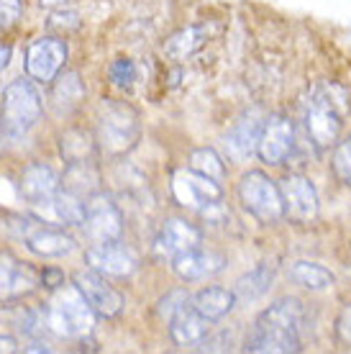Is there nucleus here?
I'll list each match as a JSON object with an SVG mask.
<instances>
[{
	"label": "nucleus",
	"instance_id": "1",
	"mask_svg": "<svg viewBox=\"0 0 351 354\" xmlns=\"http://www.w3.org/2000/svg\"><path fill=\"white\" fill-rule=\"evenodd\" d=\"M303 303L298 298H282L264 308L252 324L244 342V352L256 354H290L303 349Z\"/></svg>",
	"mask_w": 351,
	"mask_h": 354
},
{
	"label": "nucleus",
	"instance_id": "2",
	"mask_svg": "<svg viewBox=\"0 0 351 354\" xmlns=\"http://www.w3.org/2000/svg\"><path fill=\"white\" fill-rule=\"evenodd\" d=\"M346 95L343 90L334 88V85H316L305 97V129L307 136L313 142L325 149L331 144L339 142L343 126V115H346Z\"/></svg>",
	"mask_w": 351,
	"mask_h": 354
},
{
	"label": "nucleus",
	"instance_id": "3",
	"mask_svg": "<svg viewBox=\"0 0 351 354\" xmlns=\"http://www.w3.org/2000/svg\"><path fill=\"white\" fill-rule=\"evenodd\" d=\"M46 328L61 339H82L93 331L97 313L75 285H59L46 303Z\"/></svg>",
	"mask_w": 351,
	"mask_h": 354
},
{
	"label": "nucleus",
	"instance_id": "4",
	"mask_svg": "<svg viewBox=\"0 0 351 354\" xmlns=\"http://www.w3.org/2000/svg\"><path fill=\"white\" fill-rule=\"evenodd\" d=\"M141 136L139 113L123 100H106L97 108L95 139L108 157H121L136 147Z\"/></svg>",
	"mask_w": 351,
	"mask_h": 354
},
{
	"label": "nucleus",
	"instance_id": "5",
	"mask_svg": "<svg viewBox=\"0 0 351 354\" xmlns=\"http://www.w3.org/2000/svg\"><path fill=\"white\" fill-rule=\"evenodd\" d=\"M238 201L259 223H277L285 218V203H282L280 185L264 175L262 169H249L238 180Z\"/></svg>",
	"mask_w": 351,
	"mask_h": 354
},
{
	"label": "nucleus",
	"instance_id": "6",
	"mask_svg": "<svg viewBox=\"0 0 351 354\" xmlns=\"http://www.w3.org/2000/svg\"><path fill=\"white\" fill-rule=\"evenodd\" d=\"M41 93L31 80H13L3 90V126L10 133H26L41 118Z\"/></svg>",
	"mask_w": 351,
	"mask_h": 354
},
{
	"label": "nucleus",
	"instance_id": "7",
	"mask_svg": "<svg viewBox=\"0 0 351 354\" xmlns=\"http://www.w3.org/2000/svg\"><path fill=\"white\" fill-rule=\"evenodd\" d=\"M172 195L175 201L187 211L208 213L218 208L223 201V187L218 180L202 175L193 167H182L172 175Z\"/></svg>",
	"mask_w": 351,
	"mask_h": 354
},
{
	"label": "nucleus",
	"instance_id": "8",
	"mask_svg": "<svg viewBox=\"0 0 351 354\" xmlns=\"http://www.w3.org/2000/svg\"><path fill=\"white\" fill-rule=\"evenodd\" d=\"M18 236L26 241V247L34 252L36 257L41 259H54L70 254L72 249L77 247V241L70 231H64L61 226H52L39 218H18Z\"/></svg>",
	"mask_w": 351,
	"mask_h": 354
},
{
	"label": "nucleus",
	"instance_id": "9",
	"mask_svg": "<svg viewBox=\"0 0 351 354\" xmlns=\"http://www.w3.org/2000/svg\"><path fill=\"white\" fill-rule=\"evenodd\" d=\"M85 236L90 244L95 241H111L121 239L123 231V218L118 205L113 203V198L106 193H95L93 198H88L85 203V221H82Z\"/></svg>",
	"mask_w": 351,
	"mask_h": 354
},
{
	"label": "nucleus",
	"instance_id": "10",
	"mask_svg": "<svg viewBox=\"0 0 351 354\" xmlns=\"http://www.w3.org/2000/svg\"><path fill=\"white\" fill-rule=\"evenodd\" d=\"M88 267L97 270L106 277H131L139 270V257L131 247H126L121 239L95 241L85 252Z\"/></svg>",
	"mask_w": 351,
	"mask_h": 354
},
{
	"label": "nucleus",
	"instance_id": "11",
	"mask_svg": "<svg viewBox=\"0 0 351 354\" xmlns=\"http://www.w3.org/2000/svg\"><path fill=\"white\" fill-rule=\"evenodd\" d=\"M72 285L85 295L90 308L95 310L100 319H115L123 310V295L108 283L106 274H100L93 267L90 270H79L72 277Z\"/></svg>",
	"mask_w": 351,
	"mask_h": 354
},
{
	"label": "nucleus",
	"instance_id": "12",
	"mask_svg": "<svg viewBox=\"0 0 351 354\" xmlns=\"http://www.w3.org/2000/svg\"><path fill=\"white\" fill-rule=\"evenodd\" d=\"M67 62V44L57 36H41L26 52V72L36 82H54Z\"/></svg>",
	"mask_w": 351,
	"mask_h": 354
},
{
	"label": "nucleus",
	"instance_id": "13",
	"mask_svg": "<svg viewBox=\"0 0 351 354\" xmlns=\"http://www.w3.org/2000/svg\"><path fill=\"white\" fill-rule=\"evenodd\" d=\"M59 190H61L59 175H57L49 165H44V162L28 165V167L21 172V180H18V193H21V198H23L28 205H34V208L52 205Z\"/></svg>",
	"mask_w": 351,
	"mask_h": 354
},
{
	"label": "nucleus",
	"instance_id": "14",
	"mask_svg": "<svg viewBox=\"0 0 351 354\" xmlns=\"http://www.w3.org/2000/svg\"><path fill=\"white\" fill-rule=\"evenodd\" d=\"M280 193L290 221L307 223L318 216V193L305 175H287L280 183Z\"/></svg>",
	"mask_w": 351,
	"mask_h": 354
},
{
	"label": "nucleus",
	"instance_id": "15",
	"mask_svg": "<svg viewBox=\"0 0 351 354\" xmlns=\"http://www.w3.org/2000/svg\"><path fill=\"white\" fill-rule=\"evenodd\" d=\"M292 144H295V126H292V121L287 115L274 113L264 121L256 154L267 165H282L292 151Z\"/></svg>",
	"mask_w": 351,
	"mask_h": 354
},
{
	"label": "nucleus",
	"instance_id": "16",
	"mask_svg": "<svg viewBox=\"0 0 351 354\" xmlns=\"http://www.w3.org/2000/svg\"><path fill=\"white\" fill-rule=\"evenodd\" d=\"M202 244V231L195 223L184 221V218H167L162 223V229L157 234L154 249H157L159 257L175 259L190 249L200 247Z\"/></svg>",
	"mask_w": 351,
	"mask_h": 354
},
{
	"label": "nucleus",
	"instance_id": "17",
	"mask_svg": "<svg viewBox=\"0 0 351 354\" xmlns=\"http://www.w3.org/2000/svg\"><path fill=\"white\" fill-rule=\"evenodd\" d=\"M39 285L34 267L16 259L10 252L0 254V301H16L23 298Z\"/></svg>",
	"mask_w": 351,
	"mask_h": 354
},
{
	"label": "nucleus",
	"instance_id": "18",
	"mask_svg": "<svg viewBox=\"0 0 351 354\" xmlns=\"http://www.w3.org/2000/svg\"><path fill=\"white\" fill-rule=\"evenodd\" d=\"M264 121H267V118H262L256 111H249V113H244L236 124L231 126L229 133H226V149H229L231 160L244 162L254 154L256 147H259V136H262Z\"/></svg>",
	"mask_w": 351,
	"mask_h": 354
},
{
	"label": "nucleus",
	"instance_id": "19",
	"mask_svg": "<svg viewBox=\"0 0 351 354\" xmlns=\"http://www.w3.org/2000/svg\"><path fill=\"white\" fill-rule=\"evenodd\" d=\"M167 326L169 337L177 346H198L211 334V321L198 313V308L193 306V298L177 308L175 316L167 321Z\"/></svg>",
	"mask_w": 351,
	"mask_h": 354
},
{
	"label": "nucleus",
	"instance_id": "20",
	"mask_svg": "<svg viewBox=\"0 0 351 354\" xmlns=\"http://www.w3.org/2000/svg\"><path fill=\"white\" fill-rule=\"evenodd\" d=\"M226 267V257L218 252H205L202 247H195L190 252H184L180 257L172 259V270L180 280L184 283H195V280H205L218 274Z\"/></svg>",
	"mask_w": 351,
	"mask_h": 354
},
{
	"label": "nucleus",
	"instance_id": "21",
	"mask_svg": "<svg viewBox=\"0 0 351 354\" xmlns=\"http://www.w3.org/2000/svg\"><path fill=\"white\" fill-rule=\"evenodd\" d=\"M236 292L229 290V288H220V285H208V288H202L200 292H195L193 295V306L198 308L200 316L216 324V321L226 319L234 306H236Z\"/></svg>",
	"mask_w": 351,
	"mask_h": 354
},
{
	"label": "nucleus",
	"instance_id": "22",
	"mask_svg": "<svg viewBox=\"0 0 351 354\" xmlns=\"http://www.w3.org/2000/svg\"><path fill=\"white\" fill-rule=\"evenodd\" d=\"M287 277L295 285H300V288H305L310 292H323L334 285V272L328 267L318 265V262H307V259L292 262L287 267Z\"/></svg>",
	"mask_w": 351,
	"mask_h": 354
},
{
	"label": "nucleus",
	"instance_id": "23",
	"mask_svg": "<svg viewBox=\"0 0 351 354\" xmlns=\"http://www.w3.org/2000/svg\"><path fill=\"white\" fill-rule=\"evenodd\" d=\"M97 183H100V177H97V169L93 167V162H75L64 172V177H61V190L88 201L95 193H100Z\"/></svg>",
	"mask_w": 351,
	"mask_h": 354
},
{
	"label": "nucleus",
	"instance_id": "24",
	"mask_svg": "<svg viewBox=\"0 0 351 354\" xmlns=\"http://www.w3.org/2000/svg\"><path fill=\"white\" fill-rule=\"evenodd\" d=\"M82 100H85V85L77 72H64L61 77H54L52 106L57 113H70Z\"/></svg>",
	"mask_w": 351,
	"mask_h": 354
},
{
	"label": "nucleus",
	"instance_id": "25",
	"mask_svg": "<svg viewBox=\"0 0 351 354\" xmlns=\"http://www.w3.org/2000/svg\"><path fill=\"white\" fill-rule=\"evenodd\" d=\"M272 283H274V267L262 262L254 270H249L244 277H238L234 292H236V298H241V301H256V298H262L264 292L272 288Z\"/></svg>",
	"mask_w": 351,
	"mask_h": 354
},
{
	"label": "nucleus",
	"instance_id": "26",
	"mask_svg": "<svg viewBox=\"0 0 351 354\" xmlns=\"http://www.w3.org/2000/svg\"><path fill=\"white\" fill-rule=\"evenodd\" d=\"M205 39H208V28L205 26H190V28H182V31H177L175 36H169L167 44H164V54L172 57V59H187V57H193L202 44H205Z\"/></svg>",
	"mask_w": 351,
	"mask_h": 354
},
{
	"label": "nucleus",
	"instance_id": "27",
	"mask_svg": "<svg viewBox=\"0 0 351 354\" xmlns=\"http://www.w3.org/2000/svg\"><path fill=\"white\" fill-rule=\"evenodd\" d=\"M97 139H93L88 131L82 129H72L61 136V157L67 160V165H75V162H93V154H95Z\"/></svg>",
	"mask_w": 351,
	"mask_h": 354
},
{
	"label": "nucleus",
	"instance_id": "28",
	"mask_svg": "<svg viewBox=\"0 0 351 354\" xmlns=\"http://www.w3.org/2000/svg\"><path fill=\"white\" fill-rule=\"evenodd\" d=\"M85 203L88 201H82V198L67 193V190H59L52 208L64 226H82V221H85Z\"/></svg>",
	"mask_w": 351,
	"mask_h": 354
},
{
	"label": "nucleus",
	"instance_id": "29",
	"mask_svg": "<svg viewBox=\"0 0 351 354\" xmlns=\"http://www.w3.org/2000/svg\"><path fill=\"white\" fill-rule=\"evenodd\" d=\"M190 167L202 172V175L213 177V180H223L226 177V165L220 160V154L211 147H200V149H193L190 154Z\"/></svg>",
	"mask_w": 351,
	"mask_h": 354
},
{
	"label": "nucleus",
	"instance_id": "30",
	"mask_svg": "<svg viewBox=\"0 0 351 354\" xmlns=\"http://www.w3.org/2000/svg\"><path fill=\"white\" fill-rule=\"evenodd\" d=\"M334 169L339 180L351 190V136H346L343 142H339L334 151Z\"/></svg>",
	"mask_w": 351,
	"mask_h": 354
},
{
	"label": "nucleus",
	"instance_id": "31",
	"mask_svg": "<svg viewBox=\"0 0 351 354\" xmlns=\"http://www.w3.org/2000/svg\"><path fill=\"white\" fill-rule=\"evenodd\" d=\"M190 298H193V295H190L187 290H172V292H167V295H164V298L157 303L159 319L169 321L177 313V308H180V306H184V303L190 301Z\"/></svg>",
	"mask_w": 351,
	"mask_h": 354
},
{
	"label": "nucleus",
	"instance_id": "32",
	"mask_svg": "<svg viewBox=\"0 0 351 354\" xmlns=\"http://www.w3.org/2000/svg\"><path fill=\"white\" fill-rule=\"evenodd\" d=\"M108 75H111V80L118 85V88H131V82L136 80V67H133L131 59H115L113 64H111V70H108Z\"/></svg>",
	"mask_w": 351,
	"mask_h": 354
},
{
	"label": "nucleus",
	"instance_id": "33",
	"mask_svg": "<svg viewBox=\"0 0 351 354\" xmlns=\"http://www.w3.org/2000/svg\"><path fill=\"white\" fill-rule=\"evenodd\" d=\"M21 13H23L21 0H0V31H8L16 26Z\"/></svg>",
	"mask_w": 351,
	"mask_h": 354
},
{
	"label": "nucleus",
	"instance_id": "34",
	"mask_svg": "<svg viewBox=\"0 0 351 354\" xmlns=\"http://www.w3.org/2000/svg\"><path fill=\"white\" fill-rule=\"evenodd\" d=\"M231 344H234L231 334L229 331H223V334H218V337H211V334H208L195 349H198V352H229Z\"/></svg>",
	"mask_w": 351,
	"mask_h": 354
},
{
	"label": "nucleus",
	"instance_id": "35",
	"mask_svg": "<svg viewBox=\"0 0 351 354\" xmlns=\"http://www.w3.org/2000/svg\"><path fill=\"white\" fill-rule=\"evenodd\" d=\"M336 334H339V339H341L343 344H351V303L339 313V319H336Z\"/></svg>",
	"mask_w": 351,
	"mask_h": 354
},
{
	"label": "nucleus",
	"instance_id": "36",
	"mask_svg": "<svg viewBox=\"0 0 351 354\" xmlns=\"http://www.w3.org/2000/svg\"><path fill=\"white\" fill-rule=\"evenodd\" d=\"M0 352H6V354H10V352H18V342L13 337H0Z\"/></svg>",
	"mask_w": 351,
	"mask_h": 354
},
{
	"label": "nucleus",
	"instance_id": "37",
	"mask_svg": "<svg viewBox=\"0 0 351 354\" xmlns=\"http://www.w3.org/2000/svg\"><path fill=\"white\" fill-rule=\"evenodd\" d=\"M8 62H10V46L0 44V72L8 67Z\"/></svg>",
	"mask_w": 351,
	"mask_h": 354
},
{
	"label": "nucleus",
	"instance_id": "38",
	"mask_svg": "<svg viewBox=\"0 0 351 354\" xmlns=\"http://www.w3.org/2000/svg\"><path fill=\"white\" fill-rule=\"evenodd\" d=\"M23 352H52L46 344H31V346H23Z\"/></svg>",
	"mask_w": 351,
	"mask_h": 354
}]
</instances>
